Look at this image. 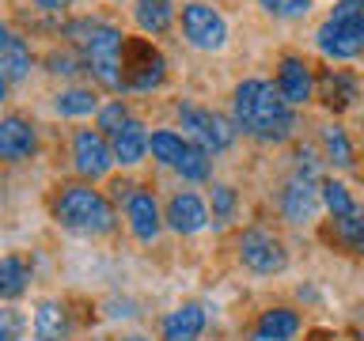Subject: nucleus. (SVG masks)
I'll use <instances>...</instances> for the list:
<instances>
[{
  "mask_svg": "<svg viewBox=\"0 0 364 341\" xmlns=\"http://www.w3.org/2000/svg\"><path fill=\"white\" fill-rule=\"evenodd\" d=\"M277 91L289 107H304L315 95V72L300 53H284L277 65Z\"/></svg>",
  "mask_w": 364,
  "mask_h": 341,
  "instance_id": "nucleus-13",
  "label": "nucleus"
},
{
  "mask_svg": "<svg viewBox=\"0 0 364 341\" xmlns=\"http://www.w3.org/2000/svg\"><path fill=\"white\" fill-rule=\"evenodd\" d=\"M129 118H133V114H129V107H125V99H110L107 107H99V125H95V129L110 136V133H118Z\"/></svg>",
  "mask_w": 364,
  "mask_h": 341,
  "instance_id": "nucleus-28",
  "label": "nucleus"
},
{
  "mask_svg": "<svg viewBox=\"0 0 364 341\" xmlns=\"http://www.w3.org/2000/svg\"><path fill=\"white\" fill-rule=\"evenodd\" d=\"M34 341H65L68 330H73V323H68V311L61 300H42L38 307H34Z\"/></svg>",
  "mask_w": 364,
  "mask_h": 341,
  "instance_id": "nucleus-18",
  "label": "nucleus"
},
{
  "mask_svg": "<svg viewBox=\"0 0 364 341\" xmlns=\"http://www.w3.org/2000/svg\"><path fill=\"white\" fill-rule=\"evenodd\" d=\"M318 190H323V205H326V212H330V220H341V216H353L360 209L357 201H353V193L346 182H338V178H323L318 182Z\"/></svg>",
  "mask_w": 364,
  "mask_h": 341,
  "instance_id": "nucleus-25",
  "label": "nucleus"
},
{
  "mask_svg": "<svg viewBox=\"0 0 364 341\" xmlns=\"http://www.w3.org/2000/svg\"><path fill=\"white\" fill-rule=\"evenodd\" d=\"M110 152H114V163L136 167L148 152V129L136 118H129L118 133H110Z\"/></svg>",
  "mask_w": 364,
  "mask_h": 341,
  "instance_id": "nucleus-17",
  "label": "nucleus"
},
{
  "mask_svg": "<svg viewBox=\"0 0 364 341\" xmlns=\"http://www.w3.org/2000/svg\"><path fill=\"white\" fill-rule=\"evenodd\" d=\"M73 167L84 178H102L114 167V152H110V136L99 129H76L73 133Z\"/></svg>",
  "mask_w": 364,
  "mask_h": 341,
  "instance_id": "nucleus-10",
  "label": "nucleus"
},
{
  "mask_svg": "<svg viewBox=\"0 0 364 341\" xmlns=\"http://www.w3.org/2000/svg\"><path fill=\"white\" fill-rule=\"evenodd\" d=\"M46 68H50L53 76H76L80 68H87V65L76 50H50L46 53Z\"/></svg>",
  "mask_w": 364,
  "mask_h": 341,
  "instance_id": "nucleus-29",
  "label": "nucleus"
},
{
  "mask_svg": "<svg viewBox=\"0 0 364 341\" xmlns=\"http://www.w3.org/2000/svg\"><path fill=\"white\" fill-rule=\"evenodd\" d=\"M235 209H239L235 190L224 186V182H220V186H213V216H216V220H232Z\"/></svg>",
  "mask_w": 364,
  "mask_h": 341,
  "instance_id": "nucleus-31",
  "label": "nucleus"
},
{
  "mask_svg": "<svg viewBox=\"0 0 364 341\" xmlns=\"http://www.w3.org/2000/svg\"><path fill=\"white\" fill-rule=\"evenodd\" d=\"M164 224L175 235H198L205 224H209V205H205L201 193L193 190H178L171 193L167 209H164Z\"/></svg>",
  "mask_w": 364,
  "mask_h": 341,
  "instance_id": "nucleus-11",
  "label": "nucleus"
},
{
  "mask_svg": "<svg viewBox=\"0 0 364 341\" xmlns=\"http://www.w3.org/2000/svg\"><path fill=\"white\" fill-rule=\"evenodd\" d=\"M349 250H353V254H360V258H364V232H360V235H357V243H353V247H349Z\"/></svg>",
  "mask_w": 364,
  "mask_h": 341,
  "instance_id": "nucleus-35",
  "label": "nucleus"
},
{
  "mask_svg": "<svg viewBox=\"0 0 364 341\" xmlns=\"http://www.w3.org/2000/svg\"><path fill=\"white\" fill-rule=\"evenodd\" d=\"M239 261H243V269L258 273V277H273V273H284V266H289V250H284V243L273 232H266V227H247L243 235H239Z\"/></svg>",
  "mask_w": 364,
  "mask_h": 341,
  "instance_id": "nucleus-8",
  "label": "nucleus"
},
{
  "mask_svg": "<svg viewBox=\"0 0 364 341\" xmlns=\"http://www.w3.org/2000/svg\"><path fill=\"white\" fill-rule=\"evenodd\" d=\"M34 4H38L42 11H65L68 4H73V0H34Z\"/></svg>",
  "mask_w": 364,
  "mask_h": 341,
  "instance_id": "nucleus-34",
  "label": "nucleus"
},
{
  "mask_svg": "<svg viewBox=\"0 0 364 341\" xmlns=\"http://www.w3.org/2000/svg\"><path fill=\"white\" fill-rule=\"evenodd\" d=\"M34 68V57H31V45L16 34V42L8 45V53L0 57V72H4L8 84H19V80H27V72Z\"/></svg>",
  "mask_w": 364,
  "mask_h": 341,
  "instance_id": "nucleus-26",
  "label": "nucleus"
},
{
  "mask_svg": "<svg viewBox=\"0 0 364 341\" xmlns=\"http://www.w3.org/2000/svg\"><path fill=\"white\" fill-rule=\"evenodd\" d=\"M178 121L209 152H228L235 144V133H239L232 118H224V114H216L209 107H198V102H178Z\"/></svg>",
  "mask_w": 364,
  "mask_h": 341,
  "instance_id": "nucleus-7",
  "label": "nucleus"
},
{
  "mask_svg": "<svg viewBox=\"0 0 364 341\" xmlns=\"http://www.w3.org/2000/svg\"><path fill=\"white\" fill-rule=\"evenodd\" d=\"M205 334V307L201 303H178L164 318V341H198Z\"/></svg>",
  "mask_w": 364,
  "mask_h": 341,
  "instance_id": "nucleus-16",
  "label": "nucleus"
},
{
  "mask_svg": "<svg viewBox=\"0 0 364 341\" xmlns=\"http://www.w3.org/2000/svg\"><path fill=\"white\" fill-rule=\"evenodd\" d=\"M4 95H8V80H4V72H0V102H4Z\"/></svg>",
  "mask_w": 364,
  "mask_h": 341,
  "instance_id": "nucleus-36",
  "label": "nucleus"
},
{
  "mask_svg": "<svg viewBox=\"0 0 364 341\" xmlns=\"http://www.w3.org/2000/svg\"><path fill=\"white\" fill-rule=\"evenodd\" d=\"M133 19L144 34H167L175 23V4L171 0H133Z\"/></svg>",
  "mask_w": 364,
  "mask_h": 341,
  "instance_id": "nucleus-19",
  "label": "nucleus"
},
{
  "mask_svg": "<svg viewBox=\"0 0 364 341\" xmlns=\"http://www.w3.org/2000/svg\"><path fill=\"white\" fill-rule=\"evenodd\" d=\"M11 42H16V31H11L8 23H0V57L8 53V45H11Z\"/></svg>",
  "mask_w": 364,
  "mask_h": 341,
  "instance_id": "nucleus-33",
  "label": "nucleus"
},
{
  "mask_svg": "<svg viewBox=\"0 0 364 341\" xmlns=\"http://www.w3.org/2000/svg\"><path fill=\"white\" fill-rule=\"evenodd\" d=\"M323 148H326V159L334 167H353V144L341 125H326L323 129Z\"/></svg>",
  "mask_w": 364,
  "mask_h": 341,
  "instance_id": "nucleus-27",
  "label": "nucleus"
},
{
  "mask_svg": "<svg viewBox=\"0 0 364 341\" xmlns=\"http://www.w3.org/2000/svg\"><path fill=\"white\" fill-rule=\"evenodd\" d=\"M258 4L273 19H304L311 11V0H258Z\"/></svg>",
  "mask_w": 364,
  "mask_h": 341,
  "instance_id": "nucleus-30",
  "label": "nucleus"
},
{
  "mask_svg": "<svg viewBox=\"0 0 364 341\" xmlns=\"http://www.w3.org/2000/svg\"><path fill=\"white\" fill-rule=\"evenodd\" d=\"M53 110L61 118H84V114H99V95L91 87H65L53 99Z\"/></svg>",
  "mask_w": 364,
  "mask_h": 341,
  "instance_id": "nucleus-22",
  "label": "nucleus"
},
{
  "mask_svg": "<svg viewBox=\"0 0 364 341\" xmlns=\"http://www.w3.org/2000/svg\"><path fill=\"white\" fill-rule=\"evenodd\" d=\"M281 216L289 224H304V220H311L315 209L323 205V190H318V178L311 175V170H296V175L284 182V190H281Z\"/></svg>",
  "mask_w": 364,
  "mask_h": 341,
  "instance_id": "nucleus-9",
  "label": "nucleus"
},
{
  "mask_svg": "<svg viewBox=\"0 0 364 341\" xmlns=\"http://www.w3.org/2000/svg\"><path fill=\"white\" fill-rule=\"evenodd\" d=\"M232 121L235 129H243L247 136H255L262 144H281L289 141L296 129V114L281 99L277 84L262 76H250L243 84H235L232 91Z\"/></svg>",
  "mask_w": 364,
  "mask_h": 341,
  "instance_id": "nucleus-1",
  "label": "nucleus"
},
{
  "mask_svg": "<svg viewBox=\"0 0 364 341\" xmlns=\"http://www.w3.org/2000/svg\"><path fill=\"white\" fill-rule=\"evenodd\" d=\"M186 136L175 133V129H152L148 133V152H152V159H159L164 167H175L178 156L186 152Z\"/></svg>",
  "mask_w": 364,
  "mask_h": 341,
  "instance_id": "nucleus-24",
  "label": "nucleus"
},
{
  "mask_svg": "<svg viewBox=\"0 0 364 341\" xmlns=\"http://www.w3.org/2000/svg\"><path fill=\"white\" fill-rule=\"evenodd\" d=\"M247 341H277V337H266V334H258V330H255V334H250Z\"/></svg>",
  "mask_w": 364,
  "mask_h": 341,
  "instance_id": "nucleus-37",
  "label": "nucleus"
},
{
  "mask_svg": "<svg viewBox=\"0 0 364 341\" xmlns=\"http://www.w3.org/2000/svg\"><path fill=\"white\" fill-rule=\"evenodd\" d=\"M258 334L277 337V341H292L300 334V311H292V307H269L258 318Z\"/></svg>",
  "mask_w": 364,
  "mask_h": 341,
  "instance_id": "nucleus-21",
  "label": "nucleus"
},
{
  "mask_svg": "<svg viewBox=\"0 0 364 341\" xmlns=\"http://www.w3.org/2000/svg\"><path fill=\"white\" fill-rule=\"evenodd\" d=\"M38 152V129L23 114H8L0 118V159L4 163H23Z\"/></svg>",
  "mask_w": 364,
  "mask_h": 341,
  "instance_id": "nucleus-12",
  "label": "nucleus"
},
{
  "mask_svg": "<svg viewBox=\"0 0 364 341\" xmlns=\"http://www.w3.org/2000/svg\"><path fill=\"white\" fill-rule=\"evenodd\" d=\"M27 288H31V266H27V258L4 254V258H0V300L11 303V300H19Z\"/></svg>",
  "mask_w": 364,
  "mask_h": 341,
  "instance_id": "nucleus-20",
  "label": "nucleus"
},
{
  "mask_svg": "<svg viewBox=\"0 0 364 341\" xmlns=\"http://www.w3.org/2000/svg\"><path fill=\"white\" fill-rule=\"evenodd\" d=\"M315 91H318V99H323L326 110L341 114L346 107H353L360 84H357V76H353V72H346V68H326V72L315 80Z\"/></svg>",
  "mask_w": 364,
  "mask_h": 341,
  "instance_id": "nucleus-15",
  "label": "nucleus"
},
{
  "mask_svg": "<svg viewBox=\"0 0 364 341\" xmlns=\"http://www.w3.org/2000/svg\"><path fill=\"white\" fill-rule=\"evenodd\" d=\"M357 341H364V337H357Z\"/></svg>",
  "mask_w": 364,
  "mask_h": 341,
  "instance_id": "nucleus-39",
  "label": "nucleus"
},
{
  "mask_svg": "<svg viewBox=\"0 0 364 341\" xmlns=\"http://www.w3.org/2000/svg\"><path fill=\"white\" fill-rule=\"evenodd\" d=\"M182 38H186L193 50H224L228 42V19L220 16V8L209 4V0H190L182 4Z\"/></svg>",
  "mask_w": 364,
  "mask_h": 341,
  "instance_id": "nucleus-6",
  "label": "nucleus"
},
{
  "mask_svg": "<svg viewBox=\"0 0 364 341\" xmlns=\"http://www.w3.org/2000/svg\"><path fill=\"white\" fill-rule=\"evenodd\" d=\"M125 220H129V232L141 239V243H152V239L164 232V212L156 205V193L144 186H133V193L125 197Z\"/></svg>",
  "mask_w": 364,
  "mask_h": 341,
  "instance_id": "nucleus-14",
  "label": "nucleus"
},
{
  "mask_svg": "<svg viewBox=\"0 0 364 341\" xmlns=\"http://www.w3.org/2000/svg\"><path fill=\"white\" fill-rule=\"evenodd\" d=\"M175 170L186 182H209V175H213V152H209V148H201L198 141H190L186 152L178 156Z\"/></svg>",
  "mask_w": 364,
  "mask_h": 341,
  "instance_id": "nucleus-23",
  "label": "nucleus"
},
{
  "mask_svg": "<svg viewBox=\"0 0 364 341\" xmlns=\"http://www.w3.org/2000/svg\"><path fill=\"white\" fill-rule=\"evenodd\" d=\"M53 220L61 224L65 232H76V235H110L114 227H118L110 197L102 190L87 186V182H68V186L57 190Z\"/></svg>",
  "mask_w": 364,
  "mask_h": 341,
  "instance_id": "nucleus-3",
  "label": "nucleus"
},
{
  "mask_svg": "<svg viewBox=\"0 0 364 341\" xmlns=\"http://www.w3.org/2000/svg\"><path fill=\"white\" fill-rule=\"evenodd\" d=\"M122 80L129 91H156L167 80V61L148 38H125Z\"/></svg>",
  "mask_w": 364,
  "mask_h": 341,
  "instance_id": "nucleus-5",
  "label": "nucleus"
},
{
  "mask_svg": "<svg viewBox=\"0 0 364 341\" xmlns=\"http://www.w3.org/2000/svg\"><path fill=\"white\" fill-rule=\"evenodd\" d=\"M118 341H148V337H118Z\"/></svg>",
  "mask_w": 364,
  "mask_h": 341,
  "instance_id": "nucleus-38",
  "label": "nucleus"
},
{
  "mask_svg": "<svg viewBox=\"0 0 364 341\" xmlns=\"http://www.w3.org/2000/svg\"><path fill=\"white\" fill-rule=\"evenodd\" d=\"M318 53L330 61H353L364 53V0H338L326 23L315 31Z\"/></svg>",
  "mask_w": 364,
  "mask_h": 341,
  "instance_id": "nucleus-4",
  "label": "nucleus"
},
{
  "mask_svg": "<svg viewBox=\"0 0 364 341\" xmlns=\"http://www.w3.org/2000/svg\"><path fill=\"white\" fill-rule=\"evenodd\" d=\"M65 38H73L84 50V65L95 76L99 87L107 91H125L122 80V50H125V34L114 23L102 19H73L65 23Z\"/></svg>",
  "mask_w": 364,
  "mask_h": 341,
  "instance_id": "nucleus-2",
  "label": "nucleus"
},
{
  "mask_svg": "<svg viewBox=\"0 0 364 341\" xmlns=\"http://www.w3.org/2000/svg\"><path fill=\"white\" fill-rule=\"evenodd\" d=\"M0 341H16V318L0 315Z\"/></svg>",
  "mask_w": 364,
  "mask_h": 341,
  "instance_id": "nucleus-32",
  "label": "nucleus"
}]
</instances>
